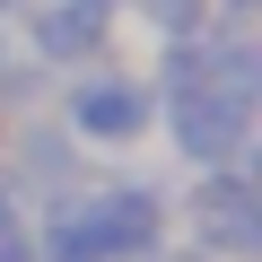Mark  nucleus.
Returning <instances> with one entry per match:
<instances>
[{"mask_svg": "<svg viewBox=\"0 0 262 262\" xmlns=\"http://www.w3.org/2000/svg\"><path fill=\"white\" fill-rule=\"evenodd\" d=\"M0 175H9L18 201L35 210V201H53V192H79V184H88V149L70 140L61 122H18V140H9V158H0Z\"/></svg>", "mask_w": 262, "mask_h": 262, "instance_id": "obj_6", "label": "nucleus"}, {"mask_svg": "<svg viewBox=\"0 0 262 262\" xmlns=\"http://www.w3.org/2000/svg\"><path fill=\"white\" fill-rule=\"evenodd\" d=\"M149 262H210V253H201V245H175V236H166V245H158Z\"/></svg>", "mask_w": 262, "mask_h": 262, "instance_id": "obj_9", "label": "nucleus"}, {"mask_svg": "<svg viewBox=\"0 0 262 262\" xmlns=\"http://www.w3.org/2000/svg\"><path fill=\"white\" fill-rule=\"evenodd\" d=\"M158 131H166V149H175L192 175H210V166H253V96H236V88H219V79H201V88H184V96H158Z\"/></svg>", "mask_w": 262, "mask_h": 262, "instance_id": "obj_2", "label": "nucleus"}, {"mask_svg": "<svg viewBox=\"0 0 262 262\" xmlns=\"http://www.w3.org/2000/svg\"><path fill=\"white\" fill-rule=\"evenodd\" d=\"M0 18H18V0H0Z\"/></svg>", "mask_w": 262, "mask_h": 262, "instance_id": "obj_11", "label": "nucleus"}, {"mask_svg": "<svg viewBox=\"0 0 262 262\" xmlns=\"http://www.w3.org/2000/svg\"><path fill=\"white\" fill-rule=\"evenodd\" d=\"M61 131H70L79 149L122 158V149L158 140V88H149L140 70H79V79L61 88Z\"/></svg>", "mask_w": 262, "mask_h": 262, "instance_id": "obj_3", "label": "nucleus"}, {"mask_svg": "<svg viewBox=\"0 0 262 262\" xmlns=\"http://www.w3.org/2000/svg\"><path fill=\"white\" fill-rule=\"evenodd\" d=\"M131 18L158 44H192V35H210V0H131Z\"/></svg>", "mask_w": 262, "mask_h": 262, "instance_id": "obj_7", "label": "nucleus"}, {"mask_svg": "<svg viewBox=\"0 0 262 262\" xmlns=\"http://www.w3.org/2000/svg\"><path fill=\"white\" fill-rule=\"evenodd\" d=\"M70 201H79V236L96 262H149L175 236V201L149 175H88Z\"/></svg>", "mask_w": 262, "mask_h": 262, "instance_id": "obj_1", "label": "nucleus"}, {"mask_svg": "<svg viewBox=\"0 0 262 262\" xmlns=\"http://www.w3.org/2000/svg\"><path fill=\"white\" fill-rule=\"evenodd\" d=\"M9 227H27V201H18V184H9V175H0V236H9Z\"/></svg>", "mask_w": 262, "mask_h": 262, "instance_id": "obj_8", "label": "nucleus"}, {"mask_svg": "<svg viewBox=\"0 0 262 262\" xmlns=\"http://www.w3.org/2000/svg\"><path fill=\"white\" fill-rule=\"evenodd\" d=\"M114 27H122V0H35L27 9V53L44 70H88V61H105Z\"/></svg>", "mask_w": 262, "mask_h": 262, "instance_id": "obj_5", "label": "nucleus"}, {"mask_svg": "<svg viewBox=\"0 0 262 262\" xmlns=\"http://www.w3.org/2000/svg\"><path fill=\"white\" fill-rule=\"evenodd\" d=\"M184 245H201L210 262H253L262 253V201H253V175L245 166H210V175H192V192H184Z\"/></svg>", "mask_w": 262, "mask_h": 262, "instance_id": "obj_4", "label": "nucleus"}, {"mask_svg": "<svg viewBox=\"0 0 262 262\" xmlns=\"http://www.w3.org/2000/svg\"><path fill=\"white\" fill-rule=\"evenodd\" d=\"M253 9H262V0H210V18H236V27H245Z\"/></svg>", "mask_w": 262, "mask_h": 262, "instance_id": "obj_10", "label": "nucleus"}]
</instances>
